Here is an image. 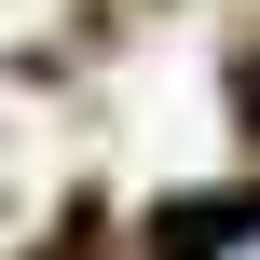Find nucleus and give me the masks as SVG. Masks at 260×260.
Instances as JSON below:
<instances>
[{
    "instance_id": "nucleus-1",
    "label": "nucleus",
    "mask_w": 260,
    "mask_h": 260,
    "mask_svg": "<svg viewBox=\"0 0 260 260\" xmlns=\"http://www.w3.org/2000/svg\"><path fill=\"white\" fill-rule=\"evenodd\" d=\"M192 260H260V219H233V233H219V247H192Z\"/></svg>"
}]
</instances>
